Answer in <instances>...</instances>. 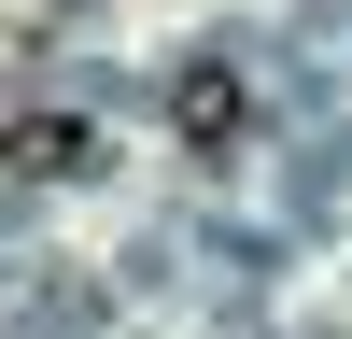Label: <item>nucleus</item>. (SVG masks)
<instances>
[{
    "label": "nucleus",
    "instance_id": "obj_1",
    "mask_svg": "<svg viewBox=\"0 0 352 339\" xmlns=\"http://www.w3.org/2000/svg\"><path fill=\"white\" fill-rule=\"evenodd\" d=\"M85 156H99L85 113H14V127H0V170H14V184H71Z\"/></svg>",
    "mask_w": 352,
    "mask_h": 339
},
{
    "label": "nucleus",
    "instance_id": "obj_2",
    "mask_svg": "<svg viewBox=\"0 0 352 339\" xmlns=\"http://www.w3.org/2000/svg\"><path fill=\"white\" fill-rule=\"evenodd\" d=\"M169 127H184L197 156H212V141H240V71H184V85H169Z\"/></svg>",
    "mask_w": 352,
    "mask_h": 339
}]
</instances>
